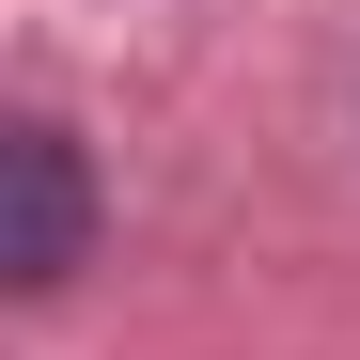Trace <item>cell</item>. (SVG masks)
Returning <instances> with one entry per match:
<instances>
[{
  "instance_id": "1",
  "label": "cell",
  "mask_w": 360,
  "mask_h": 360,
  "mask_svg": "<svg viewBox=\"0 0 360 360\" xmlns=\"http://www.w3.org/2000/svg\"><path fill=\"white\" fill-rule=\"evenodd\" d=\"M79 251H94V172H79L63 126H16L0 141V266H16V297L79 282Z\"/></svg>"
}]
</instances>
